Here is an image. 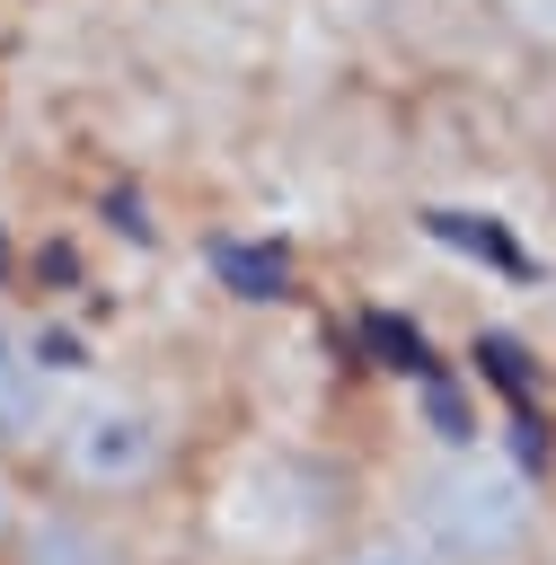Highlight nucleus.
<instances>
[{
  "instance_id": "1",
  "label": "nucleus",
  "mask_w": 556,
  "mask_h": 565,
  "mask_svg": "<svg viewBox=\"0 0 556 565\" xmlns=\"http://www.w3.org/2000/svg\"><path fill=\"white\" fill-rule=\"evenodd\" d=\"M362 494L450 565H530L556 530V477L477 424H397L362 450Z\"/></svg>"
},
{
  "instance_id": "2",
  "label": "nucleus",
  "mask_w": 556,
  "mask_h": 565,
  "mask_svg": "<svg viewBox=\"0 0 556 565\" xmlns=\"http://www.w3.org/2000/svg\"><path fill=\"white\" fill-rule=\"evenodd\" d=\"M26 477L44 494L97 503V512L177 521L194 477H203V424H194L185 388L159 380L150 362H88L79 353Z\"/></svg>"
},
{
  "instance_id": "3",
  "label": "nucleus",
  "mask_w": 556,
  "mask_h": 565,
  "mask_svg": "<svg viewBox=\"0 0 556 565\" xmlns=\"http://www.w3.org/2000/svg\"><path fill=\"white\" fill-rule=\"evenodd\" d=\"M18 565H185V547L168 539V521L97 512V503H71V494L35 486L26 530H18Z\"/></svg>"
},
{
  "instance_id": "4",
  "label": "nucleus",
  "mask_w": 556,
  "mask_h": 565,
  "mask_svg": "<svg viewBox=\"0 0 556 565\" xmlns=\"http://www.w3.org/2000/svg\"><path fill=\"white\" fill-rule=\"evenodd\" d=\"M71 371H79V353L53 335V318H35L26 300L0 291V450H9L18 468L35 459V441H44Z\"/></svg>"
},
{
  "instance_id": "5",
  "label": "nucleus",
  "mask_w": 556,
  "mask_h": 565,
  "mask_svg": "<svg viewBox=\"0 0 556 565\" xmlns=\"http://www.w3.org/2000/svg\"><path fill=\"white\" fill-rule=\"evenodd\" d=\"M309 565H450V556H432V547H424L397 512H379V503L362 494V503L327 530V547H318Z\"/></svg>"
},
{
  "instance_id": "6",
  "label": "nucleus",
  "mask_w": 556,
  "mask_h": 565,
  "mask_svg": "<svg viewBox=\"0 0 556 565\" xmlns=\"http://www.w3.org/2000/svg\"><path fill=\"white\" fill-rule=\"evenodd\" d=\"M26 503H35V477L0 450V565H18V530H26Z\"/></svg>"
},
{
  "instance_id": "7",
  "label": "nucleus",
  "mask_w": 556,
  "mask_h": 565,
  "mask_svg": "<svg viewBox=\"0 0 556 565\" xmlns=\"http://www.w3.org/2000/svg\"><path fill=\"white\" fill-rule=\"evenodd\" d=\"M530 565H556V530H547V539H538V556H530Z\"/></svg>"
}]
</instances>
